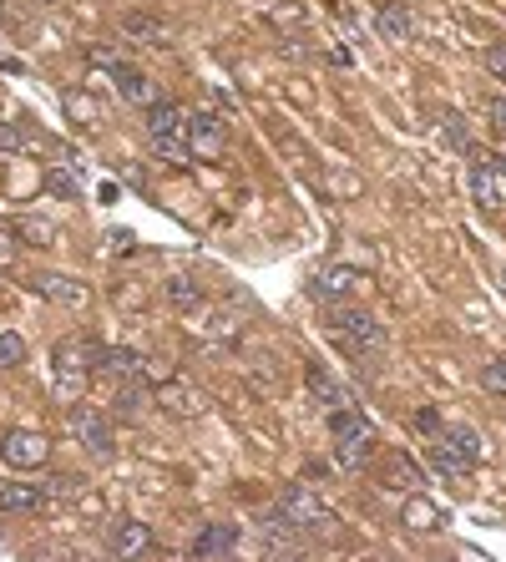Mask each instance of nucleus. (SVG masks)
Returning a JSON list of instances; mask_svg holds the SVG:
<instances>
[{
	"label": "nucleus",
	"mask_w": 506,
	"mask_h": 562,
	"mask_svg": "<svg viewBox=\"0 0 506 562\" xmlns=\"http://www.w3.org/2000/svg\"><path fill=\"white\" fill-rule=\"evenodd\" d=\"M26 147H31V137H26L16 122H11V127L0 122V157H16V152H26Z\"/></svg>",
	"instance_id": "32"
},
{
	"label": "nucleus",
	"mask_w": 506,
	"mask_h": 562,
	"mask_svg": "<svg viewBox=\"0 0 506 562\" xmlns=\"http://www.w3.org/2000/svg\"><path fill=\"white\" fill-rule=\"evenodd\" d=\"M107 552H112V557H142V552H152L147 522H132V517L112 522V527H107Z\"/></svg>",
	"instance_id": "12"
},
{
	"label": "nucleus",
	"mask_w": 506,
	"mask_h": 562,
	"mask_svg": "<svg viewBox=\"0 0 506 562\" xmlns=\"http://www.w3.org/2000/svg\"><path fill=\"white\" fill-rule=\"evenodd\" d=\"M0 461H6L11 471H36L51 461V441L41 431H6V441H0Z\"/></svg>",
	"instance_id": "7"
},
{
	"label": "nucleus",
	"mask_w": 506,
	"mask_h": 562,
	"mask_svg": "<svg viewBox=\"0 0 506 562\" xmlns=\"http://www.w3.org/2000/svg\"><path fill=\"white\" fill-rule=\"evenodd\" d=\"M415 431H426V436H441L446 426H441V416H436V411L426 406V411H415Z\"/></svg>",
	"instance_id": "36"
},
{
	"label": "nucleus",
	"mask_w": 506,
	"mask_h": 562,
	"mask_svg": "<svg viewBox=\"0 0 506 562\" xmlns=\"http://www.w3.org/2000/svg\"><path fill=\"white\" fill-rule=\"evenodd\" d=\"M496 168H501V178H506V157H496Z\"/></svg>",
	"instance_id": "39"
},
{
	"label": "nucleus",
	"mask_w": 506,
	"mask_h": 562,
	"mask_svg": "<svg viewBox=\"0 0 506 562\" xmlns=\"http://www.w3.org/2000/svg\"><path fill=\"white\" fill-rule=\"evenodd\" d=\"M441 137H446L451 147H461V152H466V147H471V132H466V117H461V112H446V117H441Z\"/></svg>",
	"instance_id": "31"
},
{
	"label": "nucleus",
	"mask_w": 506,
	"mask_h": 562,
	"mask_svg": "<svg viewBox=\"0 0 506 562\" xmlns=\"http://www.w3.org/2000/svg\"><path fill=\"white\" fill-rule=\"evenodd\" d=\"M51 502L46 487H31V481H11V487H0V512H41Z\"/></svg>",
	"instance_id": "16"
},
{
	"label": "nucleus",
	"mask_w": 506,
	"mask_h": 562,
	"mask_svg": "<svg viewBox=\"0 0 506 562\" xmlns=\"http://www.w3.org/2000/svg\"><path fill=\"white\" fill-rule=\"evenodd\" d=\"M21 360H26V340L16 330H6V335H0V370H16Z\"/></svg>",
	"instance_id": "29"
},
{
	"label": "nucleus",
	"mask_w": 506,
	"mask_h": 562,
	"mask_svg": "<svg viewBox=\"0 0 506 562\" xmlns=\"http://www.w3.org/2000/svg\"><path fill=\"white\" fill-rule=\"evenodd\" d=\"M431 461H436L446 476H471V471H476V461H471V456H461V451H456V446H446V441H436V446H431Z\"/></svg>",
	"instance_id": "26"
},
{
	"label": "nucleus",
	"mask_w": 506,
	"mask_h": 562,
	"mask_svg": "<svg viewBox=\"0 0 506 562\" xmlns=\"http://www.w3.org/2000/svg\"><path fill=\"white\" fill-rule=\"evenodd\" d=\"M355 279H360V274H355V269H345V264L319 269V274L309 279V299H319V304H329V299H345Z\"/></svg>",
	"instance_id": "15"
},
{
	"label": "nucleus",
	"mask_w": 506,
	"mask_h": 562,
	"mask_svg": "<svg viewBox=\"0 0 506 562\" xmlns=\"http://www.w3.org/2000/svg\"><path fill=\"white\" fill-rule=\"evenodd\" d=\"M162 294H167V304H173V309H198V304H203V289H198L188 274L167 279V289H162Z\"/></svg>",
	"instance_id": "25"
},
{
	"label": "nucleus",
	"mask_w": 506,
	"mask_h": 562,
	"mask_svg": "<svg viewBox=\"0 0 506 562\" xmlns=\"http://www.w3.org/2000/svg\"><path fill=\"white\" fill-rule=\"evenodd\" d=\"M441 441H446V446H456V451H461V456H471V461H481V456H486V446H481L476 426H461V421H456V426H446V431H441Z\"/></svg>",
	"instance_id": "23"
},
{
	"label": "nucleus",
	"mask_w": 506,
	"mask_h": 562,
	"mask_svg": "<svg viewBox=\"0 0 506 562\" xmlns=\"http://www.w3.org/2000/svg\"><path fill=\"white\" fill-rule=\"evenodd\" d=\"M97 360H102V345L97 340H81V335L61 340L56 355H51V365H56V395L61 400H76L81 385H87V375L97 370Z\"/></svg>",
	"instance_id": "3"
},
{
	"label": "nucleus",
	"mask_w": 506,
	"mask_h": 562,
	"mask_svg": "<svg viewBox=\"0 0 506 562\" xmlns=\"http://www.w3.org/2000/svg\"><path fill=\"white\" fill-rule=\"evenodd\" d=\"M486 112H491V127H496V137H506V97H491V102H486Z\"/></svg>",
	"instance_id": "37"
},
{
	"label": "nucleus",
	"mask_w": 506,
	"mask_h": 562,
	"mask_svg": "<svg viewBox=\"0 0 506 562\" xmlns=\"http://www.w3.org/2000/svg\"><path fill=\"white\" fill-rule=\"evenodd\" d=\"M66 112L71 117H81V127H92L102 112H97V102H87V97H81V92H66Z\"/></svg>",
	"instance_id": "33"
},
{
	"label": "nucleus",
	"mask_w": 506,
	"mask_h": 562,
	"mask_svg": "<svg viewBox=\"0 0 506 562\" xmlns=\"http://www.w3.org/2000/svg\"><path fill=\"white\" fill-rule=\"evenodd\" d=\"M223 117L213 112V107H203V112H188V147H193V157H213V152H223Z\"/></svg>",
	"instance_id": "10"
},
{
	"label": "nucleus",
	"mask_w": 506,
	"mask_h": 562,
	"mask_svg": "<svg viewBox=\"0 0 506 562\" xmlns=\"http://www.w3.org/2000/svg\"><path fill=\"white\" fill-rule=\"evenodd\" d=\"M238 542H243V527H233V522H213V527H203V532L193 537V557H233V552H238Z\"/></svg>",
	"instance_id": "13"
},
{
	"label": "nucleus",
	"mask_w": 506,
	"mask_h": 562,
	"mask_svg": "<svg viewBox=\"0 0 506 562\" xmlns=\"http://www.w3.org/2000/svg\"><path fill=\"white\" fill-rule=\"evenodd\" d=\"M11 259H16V238L0 233V264H11Z\"/></svg>",
	"instance_id": "38"
},
{
	"label": "nucleus",
	"mask_w": 506,
	"mask_h": 562,
	"mask_svg": "<svg viewBox=\"0 0 506 562\" xmlns=\"http://www.w3.org/2000/svg\"><path fill=\"white\" fill-rule=\"evenodd\" d=\"M66 426H71V436L87 446L92 456H112L117 451V436H112V421L97 411V406H71V416H66Z\"/></svg>",
	"instance_id": "6"
},
{
	"label": "nucleus",
	"mask_w": 506,
	"mask_h": 562,
	"mask_svg": "<svg viewBox=\"0 0 506 562\" xmlns=\"http://www.w3.org/2000/svg\"><path fill=\"white\" fill-rule=\"evenodd\" d=\"M375 31H380L385 41H410V36H415V16H410L405 0H385V6L375 11Z\"/></svg>",
	"instance_id": "14"
},
{
	"label": "nucleus",
	"mask_w": 506,
	"mask_h": 562,
	"mask_svg": "<svg viewBox=\"0 0 506 562\" xmlns=\"http://www.w3.org/2000/svg\"><path fill=\"white\" fill-rule=\"evenodd\" d=\"M259 537H264V547H269V552H299V537H304V532H299V527H289L279 512H269V517H264V527H259Z\"/></svg>",
	"instance_id": "20"
},
{
	"label": "nucleus",
	"mask_w": 506,
	"mask_h": 562,
	"mask_svg": "<svg viewBox=\"0 0 506 562\" xmlns=\"http://www.w3.org/2000/svg\"><path fill=\"white\" fill-rule=\"evenodd\" d=\"M122 31H127L132 41H142V46H167V26L152 21V16H142V11L122 16Z\"/></svg>",
	"instance_id": "22"
},
{
	"label": "nucleus",
	"mask_w": 506,
	"mask_h": 562,
	"mask_svg": "<svg viewBox=\"0 0 506 562\" xmlns=\"http://www.w3.org/2000/svg\"><path fill=\"white\" fill-rule=\"evenodd\" d=\"M97 370H107V375H142V360H137L132 350H107V345H102Z\"/></svg>",
	"instance_id": "27"
},
{
	"label": "nucleus",
	"mask_w": 506,
	"mask_h": 562,
	"mask_svg": "<svg viewBox=\"0 0 506 562\" xmlns=\"http://www.w3.org/2000/svg\"><path fill=\"white\" fill-rule=\"evenodd\" d=\"M481 61H486V71L496 76V82H506V41L486 46V56H481Z\"/></svg>",
	"instance_id": "35"
},
{
	"label": "nucleus",
	"mask_w": 506,
	"mask_h": 562,
	"mask_svg": "<svg viewBox=\"0 0 506 562\" xmlns=\"http://www.w3.org/2000/svg\"><path fill=\"white\" fill-rule=\"evenodd\" d=\"M152 400L167 411V416H183V421H193V416H203V390H193L188 380H162L157 390H152Z\"/></svg>",
	"instance_id": "9"
},
{
	"label": "nucleus",
	"mask_w": 506,
	"mask_h": 562,
	"mask_svg": "<svg viewBox=\"0 0 506 562\" xmlns=\"http://www.w3.org/2000/svg\"><path fill=\"white\" fill-rule=\"evenodd\" d=\"M329 436H334V456H340V466H365V456L375 451V426L355 411V406H340L329 411Z\"/></svg>",
	"instance_id": "4"
},
{
	"label": "nucleus",
	"mask_w": 506,
	"mask_h": 562,
	"mask_svg": "<svg viewBox=\"0 0 506 562\" xmlns=\"http://www.w3.org/2000/svg\"><path fill=\"white\" fill-rule=\"evenodd\" d=\"M51 193H56V198H66V203H76V198H81V178L71 173V163H66V168H51Z\"/></svg>",
	"instance_id": "28"
},
{
	"label": "nucleus",
	"mask_w": 506,
	"mask_h": 562,
	"mask_svg": "<svg viewBox=\"0 0 506 562\" xmlns=\"http://www.w3.org/2000/svg\"><path fill=\"white\" fill-rule=\"evenodd\" d=\"M36 289L46 299H61V304H87L92 299V289L81 279H71V274H36Z\"/></svg>",
	"instance_id": "18"
},
{
	"label": "nucleus",
	"mask_w": 506,
	"mask_h": 562,
	"mask_svg": "<svg viewBox=\"0 0 506 562\" xmlns=\"http://www.w3.org/2000/svg\"><path fill=\"white\" fill-rule=\"evenodd\" d=\"M107 71H112V82H117V97H122V102H132V107L162 102V87L152 82L147 71H137V66H127V61H112Z\"/></svg>",
	"instance_id": "8"
},
{
	"label": "nucleus",
	"mask_w": 506,
	"mask_h": 562,
	"mask_svg": "<svg viewBox=\"0 0 506 562\" xmlns=\"http://www.w3.org/2000/svg\"><path fill=\"white\" fill-rule=\"evenodd\" d=\"M400 522H405L410 532H436V527H446V512H441V507H436L431 497H420V492H410V502H405Z\"/></svg>",
	"instance_id": "17"
},
{
	"label": "nucleus",
	"mask_w": 506,
	"mask_h": 562,
	"mask_svg": "<svg viewBox=\"0 0 506 562\" xmlns=\"http://www.w3.org/2000/svg\"><path fill=\"white\" fill-rule=\"evenodd\" d=\"M471 198H476L486 213H496V208L506 203V188H501V168H496V157H476V163H471Z\"/></svg>",
	"instance_id": "11"
},
{
	"label": "nucleus",
	"mask_w": 506,
	"mask_h": 562,
	"mask_svg": "<svg viewBox=\"0 0 506 562\" xmlns=\"http://www.w3.org/2000/svg\"><path fill=\"white\" fill-rule=\"evenodd\" d=\"M147 137H152V152L162 163H193V147H188V112L178 102H152L147 107Z\"/></svg>",
	"instance_id": "2"
},
{
	"label": "nucleus",
	"mask_w": 506,
	"mask_h": 562,
	"mask_svg": "<svg viewBox=\"0 0 506 562\" xmlns=\"http://www.w3.org/2000/svg\"><path fill=\"white\" fill-rule=\"evenodd\" d=\"M274 512H279L289 527H299L304 537H319V532H329V522H334L329 502H324L319 492H309V487H284L279 502H274Z\"/></svg>",
	"instance_id": "5"
},
{
	"label": "nucleus",
	"mask_w": 506,
	"mask_h": 562,
	"mask_svg": "<svg viewBox=\"0 0 506 562\" xmlns=\"http://www.w3.org/2000/svg\"><path fill=\"white\" fill-rule=\"evenodd\" d=\"M142 406H147V385L132 375V385H122V390H117V411H122V416H132V411H142Z\"/></svg>",
	"instance_id": "30"
},
{
	"label": "nucleus",
	"mask_w": 506,
	"mask_h": 562,
	"mask_svg": "<svg viewBox=\"0 0 506 562\" xmlns=\"http://www.w3.org/2000/svg\"><path fill=\"white\" fill-rule=\"evenodd\" d=\"M304 380H309V395L319 400V406H334V411H340V406H350V395H345V385L340 380H334L324 365H309L304 370Z\"/></svg>",
	"instance_id": "19"
},
{
	"label": "nucleus",
	"mask_w": 506,
	"mask_h": 562,
	"mask_svg": "<svg viewBox=\"0 0 506 562\" xmlns=\"http://www.w3.org/2000/svg\"><path fill=\"white\" fill-rule=\"evenodd\" d=\"M481 385H486V390H496V395H506V355H496V360L481 370Z\"/></svg>",
	"instance_id": "34"
},
{
	"label": "nucleus",
	"mask_w": 506,
	"mask_h": 562,
	"mask_svg": "<svg viewBox=\"0 0 506 562\" xmlns=\"http://www.w3.org/2000/svg\"><path fill=\"white\" fill-rule=\"evenodd\" d=\"M16 238H26L31 249H51V244H56V228H51L46 218H31V213H26V218H16Z\"/></svg>",
	"instance_id": "24"
},
{
	"label": "nucleus",
	"mask_w": 506,
	"mask_h": 562,
	"mask_svg": "<svg viewBox=\"0 0 506 562\" xmlns=\"http://www.w3.org/2000/svg\"><path fill=\"white\" fill-rule=\"evenodd\" d=\"M385 487L410 497V492L426 487V481H420V471H415V461H410V456H390V461H385Z\"/></svg>",
	"instance_id": "21"
},
{
	"label": "nucleus",
	"mask_w": 506,
	"mask_h": 562,
	"mask_svg": "<svg viewBox=\"0 0 506 562\" xmlns=\"http://www.w3.org/2000/svg\"><path fill=\"white\" fill-rule=\"evenodd\" d=\"M329 340L340 345L350 360H375L385 350V325L370 314V309H355V304H334L329 309Z\"/></svg>",
	"instance_id": "1"
}]
</instances>
